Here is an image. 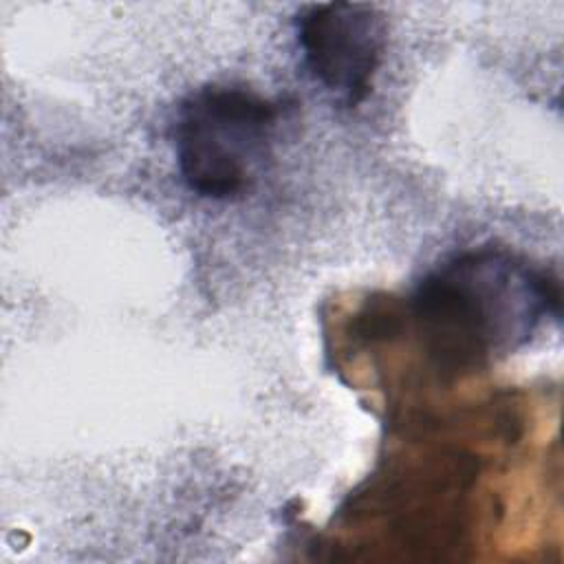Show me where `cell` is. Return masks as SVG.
<instances>
[{"instance_id":"cell-1","label":"cell","mask_w":564,"mask_h":564,"mask_svg":"<svg viewBox=\"0 0 564 564\" xmlns=\"http://www.w3.org/2000/svg\"><path fill=\"white\" fill-rule=\"evenodd\" d=\"M430 357L443 370H474L524 346L560 315V286L544 269L500 249L460 251L430 271L412 297Z\"/></svg>"},{"instance_id":"cell-2","label":"cell","mask_w":564,"mask_h":564,"mask_svg":"<svg viewBox=\"0 0 564 564\" xmlns=\"http://www.w3.org/2000/svg\"><path fill=\"white\" fill-rule=\"evenodd\" d=\"M280 104L249 88L205 86L174 119V156L183 185L209 200L242 196L271 154Z\"/></svg>"},{"instance_id":"cell-3","label":"cell","mask_w":564,"mask_h":564,"mask_svg":"<svg viewBox=\"0 0 564 564\" xmlns=\"http://www.w3.org/2000/svg\"><path fill=\"white\" fill-rule=\"evenodd\" d=\"M388 37L386 15L364 2H319L295 18V40L313 79L346 106L372 90Z\"/></svg>"}]
</instances>
